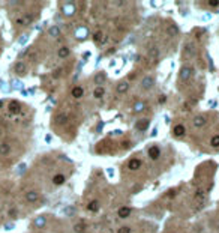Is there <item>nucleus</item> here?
Listing matches in <instances>:
<instances>
[{"label": "nucleus", "mask_w": 219, "mask_h": 233, "mask_svg": "<svg viewBox=\"0 0 219 233\" xmlns=\"http://www.w3.org/2000/svg\"><path fill=\"white\" fill-rule=\"evenodd\" d=\"M9 153H11V144L9 143H0V155L6 157Z\"/></svg>", "instance_id": "obj_17"}, {"label": "nucleus", "mask_w": 219, "mask_h": 233, "mask_svg": "<svg viewBox=\"0 0 219 233\" xmlns=\"http://www.w3.org/2000/svg\"><path fill=\"white\" fill-rule=\"evenodd\" d=\"M14 71H15L17 75H24L27 72V65L24 62H17L15 66H14Z\"/></svg>", "instance_id": "obj_8"}, {"label": "nucleus", "mask_w": 219, "mask_h": 233, "mask_svg": "<svg viewBox=\"0 0 219 233\" xmlns=\"http://www.w3.org/2000/svg\"><path fill=\"white\" fill-rule=\"evenodd\" d=\"M149 125H150L149 119H140V121H137V124H135V128H137L138 131H146V129L149 128Z\"/></svg>", "instance_id": "obj_13"}, {"label": "nucleus", "mask_w": 219, "mask_h": 233, "mask_svg": "<svg viewBox=\"0 0 219 233\" xmlns=\"http://www.w3.org/2000/svg\"><path fill=\"white\" fill-rule=\"evenodd\" d=\"M69 54H71V50L68 47H62L59 50V57L60 59H66V57H69Z\"/></svg>", "instance_id": "obj_22"}, {"label": "nucleus", "mask_w": 219, "mask_h": 233, "mask_svg": "<svg viewBox=\"0 0 219 233\" xmlns=\"http://www.w3.org/2000/svg\"><path fill=\"white\" fill-rule=\"evenodd\" d=\"M102 38H104V33H102L101 30H99V32H96V33L93 35V39H95L96 42H99V41L102 39Z\"/></svg>", "instance_id": "obj_31"}, {"label": "nucleus", "mask_w": 219, "mask_h": 233, "mask_svg": "<svg viewBox=\"0 0 219 233\" xmlns=\"http://www.w3.org/2000/svg\"><path fill=\"white\" fill-rule=\"evenodd\" d=\"M105 80H107V77H105V74H104V72H99V74L95 77V81H96V84H98V86H101L102 83H105Z\"/></svg>", "instance_id": "obj_24"}, {"label": "nucleus", "mask_w": 219, "mask_h": 233, "mask_svg": "<svg viewBox=\"0 0 219 233\" xmlns=\"http://www.w3.org/2000/svg\"><path fill=\"white\" fill-rule=\"evenodd\" d=\"M117 233H132V230H131V227L123 226V227H120V229L117 230Z\"/></svg>", "instance_id": "obj_32"}, {"label": "nucleus", "mask_w": 219, "mask_h": 233, "mask_svg": "<svg viewBox=\"0 0 219 233\" xmlns=\"http://www.w3.org/2000/svg\"><path fill=\"white\" fill-rule=\"evenodd\" d=\"M195 53H197V47L194 42H186L183 45V48H182V57L185 60H189L191 57H194Z\"/></svg>", "instance_id": "obj_1"}, {"label": "nucleus", "mask_w": 219, "mask_h": 233, "mask_svg": "<svg viewBox=\"0 0 219 233\" xmlns=\"http://www.w3.org/2000/svg\"><path fill=\"white\" fill-rule=\"evenodd\" d=\"M129 146H131V141H128V140L122 143V147H123V149H126V147H129Z\"/></svg>", "instance_id": "obj_36"}, {"label": "nucleus", "mask_w": 219, "mask_h": 233, "mask_svg": "<svg viewBox=\"0 0 219 233\" xmlns=\"http://www.w3.org/2000/svg\"><path fill=\"white\" fill-rule=\"evenodd\" d=\"M117 215H119V218H128V217L131 215V208H129V206H122V208H119V209H117Z\"/></svg>", "instance_id": "obj_16"}, {"label": "nucleus", "mask_w": 219, "mask_h": 233, "mask_svg": "<svg viewBox=\"0 0 219 233\" xmlns=\"http://www.w3.org/2000/svg\"><path fill=\"white\" fill-rule=\"evenodd\" d=\"M192 74H194L192 68L189 65H183L180 68V71H179V78H180V81H189Z\"/></svg>", "instance_id": "obj_2"}, {"label": "nucleus", "mask_w": 219, "mask_h": 233, "mask_svg": "<svg viewBox=\"0 0 219 233\" xmlns=\"http://www.w3.org/2000/svg\"><path fill=\"white\" fill-rule=\"evenodd\" d=\"M68 121H69V114H68V113H65V111L59 113V114L56 116V118H54L56 125H66V124H68Z\"/></svg>", "instance_id": "obj_6"}, {"label": "nucleus", "mask_w": 219, "mask_h": 233, "mask_svg": "<svg viewBox=\"0 0 219 233\" xmlns=\"http://www.w3.org/2000/svg\"><path fill=\"white\" fill-rule=\"evenodd\" d=\"M48 33H50L51 36H54V38H57V36L60 35V29H59V27H56V26H53V27H50V30H48Z\"/></svg>", "instance_id": "obj_28"}, {"label": "nucleus", "mask_w": 219, "mask_h": 233, "mask_svg": "<svg viewBox=\"0 0 219 233\" xmlns=\"http://www.w3.org/2000/svg\"><path fill=\"white\" fill-rule=\"evenodd\" d=\"M39 192L38 191H29L27 194H26V202H29V203H36L39 200Z\"/></svg>", "instance_id": "obj_7"}, {"label": "nucleus", "mask_w": 219, "mask_h": 233, "mask_svg": "<svg viewBox=\"0 0 219 233\" xmlns=\"http://www.w3.org/2000/svg\"><path fill=\"white\" fill-rule=\"evenodd\" d=\"M35 226H36V227H42V226H45V218H44V217L36 218V220H35Z\"/></svg>", "instance_id": "obj_30"}, {"label": "nucleus", "mask_w": 219, "mask_h": 233, "mask_svg": "<svg viewBox=\"0 0 219 233\" xmlns=\"http://www.w3.org/2000/svg\"><path fill=\"white\" fill-rule=\"evenodd\" d=\"M99 208H101V205H99L98 200H92V202L87 203V211H90V212H98Z\"/></svg>", "instance_id": "obj_19"}, {"label": "nucleus", "mask_w": 219, "mask_h": 233, "mask_svg": "<svg viewBox=\"0 0 219 233\" xmlns=\"http://www.w3.org/2000/svg\"><path fill=\"white\" fill-rule=\"evenodd\" d=\"M129 90V83L128 81H120V83H117V86H116V92L117 93H126Z\"/></svg>", "instance_id": "obj_15"}, {"label": "nucleus", "mask_w": 219, "mask_h": 233, "mask_svg": "<svg viewBox=\"0 0 219 233\" xmlns=\"http://www.w3.org/2000/svg\"><path fill=\"white\" fill-rule=\"evenodd\" d=\"M210 146L212 147H219V134H216L210 138Z\"/></svg>", "instance_id": "obj_27"}, {"label": "nucleus", "mask_w": 219, "mask_h": 233, "mask_svg": "<svg viewBox=\"0 0 219 233\" xmlns=\"http://www.w3.org/2000/svg\"><path fill=\"white\" fill-rule=\"evenodd\" d=\"M60 74H62V69H57V71H54V78H59V77H60Z\"/></svg>", "instance_id": "obj_35"}, {"label": "nucleus", "mask_w": 219, "mask_h": 233, "mask_svg": "<svg viewBox=\"0 0 219 233\" xmlns=\"http://www.w3.org/2000/svg\"><path fill=\"white\" fill-rule=\"evenodd\" d=\"M167 32H168V35H170V36H177V35H179V29H177V26H176V24H168Z\"/></svg>", "instance_id": "obj_21"}, {"label": "nucleus", "mask_w": 219, "mask_h": 233, "mask_svg": "<svg viewBox=\"0 0 219 233\" xmlns=\"http://www.w3.org/2000/svg\"><path fill=\"white\" fill-rule=\"evenodd\" d=\"M144 107H146V105H144V101H137V102L134 104V111H135V113H141V111L144 110Z\"/></svg>", "instance_id": "obj_25"}, {"label": "nucleus", "mask_w": 219, "mask_h": 233, "mask_svg": "<svg viewBox=\"0 0 219 233\" xmlns=\"http://www.w3.org/2000/svg\"><path fill=\"white\" fill-rule=\"evenodd\" d=\"M104 93H105V89L102 87V86H98L95 90H93V96L96 98V99H99V98H102L104 96Z\"/></svg>", "instance_id": "obj_23"}, {"label": "nucleus", "mask_w": 219, "mask_h": 233, "mask_svg": "<svg viewBox=\"0 0 219 233\" xmlns=\"http://www.w3.org/2000/svg\"><path fill=\"white\" fill-rule=\"evenodd\" d=\"M65 180H66V178H65V175H62V173H57V175H54V178H53V183H54V185H63Z\"/></svg>", "instance_id": "obj_20"}, {"label": "nucleus", "mask_w": 219, "mask_h": 233, "mask_svg": "<svg viewBox=\"0 0 219 233\" xmlns=\"http://www.w3.org/2000/svg\"><path fill=\"white\" fill-rule=\"evenodd\" d=\"M173 134H174L176 137H183V135L186 134V128H185V125H182V124L176 125V126L173 128Z\"/></svg>", "instance_id": "obj_11"}, {"label": "nucleus", "mask_w": 219, "mask_h": 233, "mask_svg": "<svg viewBox=\"0 0 219 233\" xmlns=\"http://www.w3.org/2000/svg\"><path fill=\"white\" fill-rule=\"evenodd\" d=\"M147 153H149V157H150L152 160H158V158L161 157V149H159L158 146H152V147H149Z\"/></svg>", "instance_id": "obj_12"}, {"label": "nucleus", "mask_w": 219, "mask_h": 233, "mask_svg": "<svg viewBox=\"0 0 219 233\" xmlns=\"http://www.w3.org/2000/svg\"><path fill=\"white\" fill-rule=\"evenodd\" d=\"M9 215H12V217H15V215H17V211H15V209H12V211H9Z\"/></svg>", "instance_id": "obj_37"}, {"label": "nucleus", "mask_w": 219, "mask_h": 233, "mask_svg": "<svg viewBox=\"0 0 219 233\" xmlns=\"http://www.w3.org/2000/svg\"><path fill=\"white\" fill-rule=\"evenodd\" d=\"M32 21H33V15H32V14H27V15H24V17L17 18V24H20V26H27V24H30Z\"/></svg>", "instance_id": "obj_14"}, {"label": "nucleus", "mask_w": 219, "mask_h": 233, "mask_svg": "<svg viewBox=\"0 0 219 233\" xmlns=\"http://www.w3.org/2000/svg\"><path fill=\"white\" fill-rule=\"evenodd\" d=\"M153 86H155V77L153 75H146L144 78H143V81H141V89L149 90Z\"/></svg>", "instance_id": "obj_3"}, {"label": "nucleus", "mask_w": 219, "mask_h": 233, "mask_svg": "<svg viewBox=\"0 0 219 233\" xmlns=\"http://www.w3.org/2000/svg\"><path fill=\"white\" fill-rule=\"evenodd\" d=\"M158 102H159V104H165V102H167V96H165V95H159Z\"/></svg>", "instance_id": "obj_33"}, {"label": "nucleus", "mask_w": 219, "mask_h": 233, "mask_svg": "<svg viewBox=\"0 0 219 233\" xmlns=\"http://www.w3.org/2000/svg\"><path fill=\"white\" fill-rule=\"evenodd\" d=\"M195 199H198V200H204L206 199V191L203 188H198L195 191Z\"/></svg>", "instance_id": "obj_26"}, {"label": "nucleus", "mask_w": 219, "mask_h": 233, "mask_svg": "<svg viewBox=\"0 0 219 233\" xmlns=\"http://www.w3.org/2000/svg\"><path fill=\"white\" fill-rule=\"evenodd\" d=\"M192 125H194V128H204L207 125V119L204 118L203 114H197L195 118L192 119Z\"/></svg>", "instance_id": "obj_4"}, {"label": "nucleus", "mask_w": 219, "mask_h": 233, "mask_svg": "<svg viewBox=\"0 0 219 233\" xmlns=\"http://www.w3.org/2000/svg\"><path fill=\"white\" fill-rule=\"evenodd\" d=\"M141 164H143V161L140 158H132V160L128 161V169L132 170V172H135V170H138L141 167Z\"/></svg>", "instance_id": "obj_9"}, {"label": "nucleus", "mask_w": 219, "mask_h": 233, "mask_svg": "<svg viewBox=\"0 0 219 233\" xmlns=\"http://www.w3.org/2000/svg\"><path fill=\"white\" fill-rule=\"evenodd\" d=\"M8 108H9V113L11 114H18L21 111V104L18 101H11L9 105H8Z\"/></svg>", "instance_id": "obj_10"}, {"label": "nucleus", "mask_w": 219, "mask_h": 233, "mask_svg": "<svg viewBox=\"0 0 219 233\" xmlns=\"http://www.w3.org/2000/svg\"><path fill=\"white\" fill-rule=\"evenodd\" d=\"M209 5L216 8V6H219V0H209Z\"/></svg>", "instance_id": "obj_34"}, {"label": "nucleus", "mask_w": 219, "mask_h": 233, "mask_svg": "<svg viewBox=\"0 0 219 233\" xmlns=\"http://www.w3.org/2000/svg\"><path fill=\"white\" fill-rule=\"evenodd\" d=\"M71 93H72V96H74L75 99H80V98L84 95V89H83L81 86H75L74 89H72V92H71Z\"/></svg>", "instance_id": "obj_18"}, {"label": "nucleus", "mask_w": 219, "mask_h": 233, "mask_svg": "<svg viewBox=\"0 0 219 233\" xmlns=\"http://www.w3.org/2000/svg\"><path fill=\"white\" fill-rule=\"evenodd\" d=\"M158 57H159V48L156 45H152L147 51V59L150 62H158Z\"/></svg>", "instance_id": "obj_5"}, {"label": "nucleus", "mask_w": 219, "mask_h": 233, "mask_svg": "<svg viewBox=\"0 0 219 233\" xmlns=\"http://www.w3.org/2000/svg\"><path fill=\"white\" fill-rule=\"evenodd\" d=\"M84 229H86V226L80 221V223H77L75 226H74V230L77 232V233H84Z\"/></svg>", "instance_id": "obj_29"}]
</instances>
